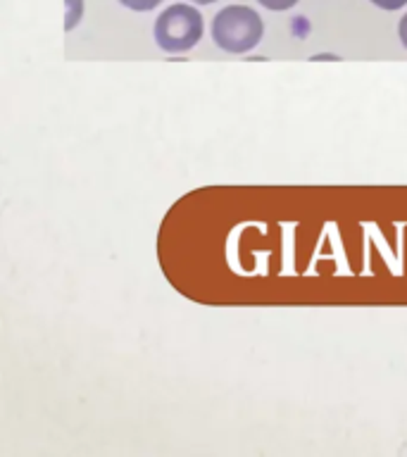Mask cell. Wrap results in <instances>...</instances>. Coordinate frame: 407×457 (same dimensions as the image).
<instances>
[{
	"instance_id": "6da1fadb",
	"label": "cell",
	"mask_w": 407,
	"mask_h": 457,
	"mask_svg": "<svg viewBox=\"0 0 407 457\" xmlns=\"http://www.w3.org/2000/svg\"><path fill=\"white\" fill-rule=\"evenodd\" d=\"M264 21L262 17L245 5H228L214 14L212 38L221 50L241 55L248 53L262 41Z\"/></svg>"
},
{
	"instance_id": "7a4b0ae2",
	"label": "cell",
	"mask_w": 407,
	"mask_h": 457,
	"mask_svg": "<svg viewBox=\"0 0 407 457\" xmlns=\"http://www.w3.org/2000/svg\"><path fill=\"white\" fill-rule=\"evenodd\" d=\"M205 24L195 7L177 3L167 7L155 21V43L164 53H186L198 46Z\"/></svg>"
},
{
	"instance_id": "3957f363",
	"label": "cell",
	"mask_w": 407,
	"mask_h": 457,
	"mask_svg": "<svg viewBox=\"0 0 407 457\" xmlns=\"http://www.w3.org/2000/svg\"><path fill=\"white\" fill-rule=\"evenodd\" d=\"M64 5H67V10H64V29L71 31L84 17V0H64Z\"/></svg>"
},
{
	"instance_id": "277c9868",
	"label": "cell",
	"mask_w": 407,
	"mask_h": 457,
	"mask_svg": "<svg viewBox=\"0 0 407 457\" xmlns=\"http://www.w3.org/2000/svg\"><path fill=\"white\" fill-rule=\"evenodd\" d=\"M120 3L129 10H134V12H148V10L160 5L162 0H120Z\"/></svg>"
},
{
	"instance_id": "5b68a950",
	"label": "cell",
	"mask_w": 407,
	"mask_h": 457,
	"mask_svg": "<svg viewBox=\"0 0 407 457\" xmlns=\"http://www.w3.org/2000/svg\"><path fill=\"white\" fill-rule=\"evenodd\" d=\"M257 3L267 7V10H274V12H281V10H291L293 5H298V0H257Z\"/></svg>"
},
{
	"instance_id": "8992f818",
	"label": "cell",
	"mask_w": 407,
	"mask_h": 457,
	"mask_svg": "<svg viewBox=\"0 0 407 457\" xmlns=\"http://www.w3.org/2000/svg\"><path fill=\"white\" fill-rule=\"evenodd\" d=\"M370 3H374V5L381 7V10H388V12H393V10H400L403 5H407V0H370Z\"/></svg>"
},
{
	"instance_id": "52a82bcc",
	"label": "cell",
	"mask_w": 407,
	"mask_h": 457,
	"mask_svg": "<svg viewBox=\"0 0 407 457\" xmlns=\"http://www.w3.org/2000/svg\"><path fill=\"white\" fill-rule=\"evenodd\" d=\"M398 36H400V41H403V46L407 48V14L400 20L398 24Z\"/></svg>"
},
{
	"instance_id": "ba28073f",
	"label": "cell",
	"mask_w": 407,
	"mask_h": 457,
	"mask_svg": "<svg viewBox=\"0 0 407 457\" xmlns=\"http://www.w3.org/2000/svg\"><path fill=\"white\" fill-rule=\"evenodd\" d=\"M193 3H198V5H210V3H217V0H193Z\"/></svg>"
}]
</instances>
